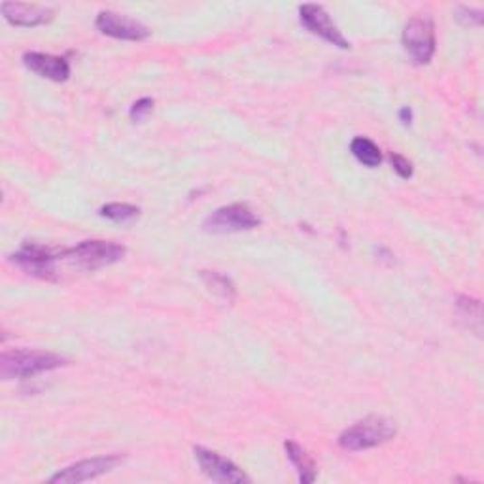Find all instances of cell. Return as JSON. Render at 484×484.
Instances as JSON below:
<instances>
[{"instance_id": "6", "label": "cell", "mask_w": 484, "mask_h": 484, "mask_svg": "<svg viewBox=\"0 0 484 484\" xmlns=\"http://www.w3.org/2000/svg\"><path fill=\"white\" fill-rule=\"evenodd\" d=\"M261 224V219L254 214V210L247 205H227L214 210L205 222L203 229L214 235H226V233H240V231H252Z\"/></svg>"}, {"instance_id": "15", "label": "cell", "mask_w": 484, "mask_h": 484, "mask_svg": "<svg viewBox=\"0 0 484 484\" xmlns=\"http://www.w3.org/2000/svg\"><path fill=\"white\" fill-rule=\"evenodd\" d=\"M201 280L205 282L207 288L216 294L218 297H222L226 301H235L237 297V288L229 276L216 273V271H201Z\"/></svg>"}, {"instance_id": "16", "label": "cell", "mask_w": 484, "mask_h": 484, "mask_svg": "<svg viewBox=\"0 0 484 484\" xmlns=\"http://www.w3.org/2000/svg\"><path fill=\"white\" fill-rule=\"evenodd\" d=\"M99 214L110 219V222L131 224L140 216V208L135 205H127V203H108L99 210Z\"/></svg>"}, {"instance_id": "7", "label": "cell", "mask_w": 484, "mask_h": 484, "mask_svg": "<svg viewBox=\"0 0 484 484\" xmlns=\"http://www.w3.org/2000/svg\"><path fill=\"white\" fill-rule=\"evenodd\" d=\"M123 461V456L120 454H108V456H95V458H87L82 461H76V464L64 468L63 471L55 473L50 482H61V484H78L85 480H93L108 471L116 469Z\"/></svg>"}, {"instance_id": "17", "label": "cell", "mask_w": 484, "mask_h": 484, "mask_svg": "<svg viewBox=\"0 0 484 484\" xmlns=\"http://www.w3.org/2000/svg\"><path fill=\"white\" fill-rule=\"evenodd\" d=\"M456 309H458L461 318L468 320V325H469V320L475 322L473 324L475 332H477V335H480V301L468 297V295H460L458 303H456Z\"/></svg>"}, {"instance_id": "14", "label": "cell", "mask_w": 484, "mask_h": 484, "mask_svg": "<svg viewBox=\"0 0 484 484\" xmlns=\"http://www.w3.org/2000/svg\"><path fill=\"white\" fill-rule=\"evenodd\" d=\"M350 151H352V156H354L362 165H365L369 169H375L382 163L381 148L365 137H356L354 140H352Z\"/></svg>"}, {"instance_id": "20", "label": "cell", "mask_w": 484, "mask_h": 484, "mask_svg": "<svg viewBox=\"0 0 484 484\" xmlns=\"http://www.w3.org/2000/svg\"><path fill=\"white\" fill-rule=\"evenodd\" d=\"M151 110H153V99L144 97V99L137 101L133 106H131L129 116H131V120H133V121H142L151 112Z\"/></svg>"}, {"instance_id": "3", "label": "cell", "mask_w": 484, "mask_h": 484, "mask_svg": "<svg viewBox=\"0 0 484 484\" xmlns=\"http://www.w3.org/2000/svg\"><path fill=\"white\" fill-rule=\"evenodd\" d=\"M125 247L112 240H83L74 248H67L64 259L82 271H97L114 266L125 256Z\"/></svg>"}, {"instance_id": "21", "label": "cell", "mask_w": 484, "mask_h": 484, "mask_svg": "<svg viewBox=\"0 0 484 484\" xmlns=\"http://www.w3.org/2000/svg\"><path fill=\"white\" fill-rule=\"evenodd\" d=\"M400 120H402L403 125H409V123H411V120H412V112H411V108H409V106H405V108L400 110Z\"/></svg>"}, {"instance_id": "2", "label": "cell", "mask_w": 484, "mask_h": 484, "mask_svg": "<svg viewBox=\"0 0 484 484\" xmlns=\"http://www.w3.org/2000/svg\"><path fill=\"white\" fill-rule=\"evenodd\" d=\"M395 433H398V426H395L393 421L386 416L373 414L356 422L354 426L346 428L339 435V447L352 452L375 449L392 441Z\"/></svg>"}, {"instance_id": "8", "label": "cell", "mask_w": 484, "mask_h": 484, "mask_svg": "<svg viewBox=\"0 0 484 484\" xmlns=\"http://www.w3.org/2000/svg\"><path fill=\"white\" fill-rule=\"evenodd\" d=\"M299 19L305 29H309L313 34L320 36L322 40L329 42L332 46L341 50H350V42L343 36L339 27L334 24L332 15L320 5H303L299 6Z\"/></svg>"}, {"instance_id": "18", "label": "cell", "mask_w": 484, "mask_h": 484, "mask_svg": "<svg viewBox=\"0 0 484 484\" xmlns=\"http://www.w3.org/2000/svg\"><path fill=\"white\" fill-rule=\"evenodd\" d=\"M454 17L464 25H480L482 24V12L475 10V8H468V6H458Z\"/></svg>"}, {"instance_id": "19", "label": "cell", "mask_w": 484, "mask_h": 484, "mask_svg": "<svg viewBox=\"0 0 484 484\" xmlns=\"http://www.w3.org/2000/svg\"><path fill=\"white\" fill-rule=\"evenodd\" d=\"M390 161H392V167H393V170L398 172V174L402 176V179H405V180L412 179V172H414V169H412V163H411L407 158L400 156V153H392V156H390Z\"/></svg>"}, {"instance_id": "9", "label": "cell", "mask_w": 484, "mask_h": 484, "mask_svg": "<svg viewBox=\"0 0 484 484\" xmlns=\"http://www.w3.org/2000/svg\"><path fill=\"white\" fill-rule=\"evenodd\" d=\"M195 460L199 461V468L203 473L216 480V482H224V484H238V482H250V477L242 471L237 464H233L231 460L219 456L218 452H212L203 447H195Z\"/></svg>"}, {"instance_id": "11", "label": "cell", "mask_w": 484, "mask_h": 484, "mask_svg": "<svg viewBox=\"0 0 484 484\" xmlns=\"http://www.w3.org/2000/svg\"><path fill=\"white\" fill-rule=\"evenodd\" d=\"M24 63L29 71H33L40 78H48L52 82H67L71 76V64L64 57L40 52H27L24 55Z\"/></svg>"}, {"instance_id": "10", "label": "cell", "mask_w": 484, "mask_h": 484, "mask_svg": "<svg viewBox=\"0 0 484 484\" xmlns=\"http://www.w3.org/2000/svg\"><path fill=\"white\" fill-rule=\"evenodd\" d=\"M95 27L106 34V36H112L118 40H131V42H139V40H146L150 36L148 27H144L140 21L137 19H131L127 15L116 14V12H101L97 15L95 21Z\"/></svg>"}, {"instance_id": "1", "label": "cell", "mask_w": 484, "mask_h": 484, "mask_svg": "<svg viewBox=\"0 0 484 484\" xmlns=\"http://www.w3.org/2000/svg\"><path fill=\"white\" fill-rule=\"evenodd\" d=\"M69 365V360L46 350H8L0 356V377L5 381L12 379H31L40 373L53 371Z\"/></svg>"}, {"instance_id": "5", "label": "cell", "mask_w": 484, "mask_h": 484, "mask_svg": "<svg viewBox=\"0 0 484 484\" xmlns=\"http://www.w3.org/2000/svg\"><path fill=\"white\" fill-rule=\"evenodd\" d=\"M403 46L416 64H428L435 55V25L430 14L412 15L403 29Z\"/></svg>"}, {"instance_id": "4", "label": "cell", "mask_w": 484, "mask_h": 484, "mask_svg": "<svg viewBox=\"0 0 484 484\" xmlns=\"http://www.w3.org/2000/svg\"><path fill=\"white\" fill-rule=\"evenodd\" d=\"M64 252H67V248H52L46 245H38V242H25V245L12 256V261L21 271H25L31 276L42 280H55V266L59 259H64Z\"/></svg>"}, {"instance_id": "12", "label": "cell", "mask_w": 484, "mask_h": 484, "mask_svg": "<svg viewBox=\"0 0 484 484\" xmlns=\"http://www.w3.org/2000/svg\"><path fill=\"white\" fill-rule=\"evenodd\" d=\"M5 19L15 27H38L50 24L53 19V10L38 5H24V3H3L0 6Z\"/></svg>"}, {"instance_id": "13", "label": "cell", "mask_w": 484, "mask_h": 484, "mask_svg": "<svg viewBox=\"0 0 484 484\" xmlns=\"http://www.w3.org/2000/svg\"><path fill=\"white\" fill-rule=\"evenodd\" d=\"M284 450H286V454H288L292 464L297 468L299 480L303 484H311V482L316 480L315 460L305 452V449L301 445H297L295 441H286L284 443Z\"/></svg>"}]
</instances>
